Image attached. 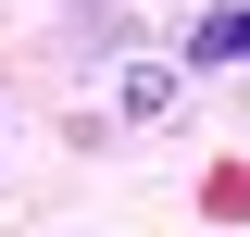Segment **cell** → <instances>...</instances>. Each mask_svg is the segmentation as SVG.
<instances>
[{"label": "cell", "mask_w": 250, "mask_h": 237, "mask_svg": "<svg viewBox=\"0 0 250 237\" xmlns=\"http://www.w3.org/2000/svg\"><path fill=\"white\" fill-rule=\"evenodd\" d=\"M188 62H200V75H238L250 62V0H213V13L188 25Z\"/></svg>", "instance_id": "obj_1"}]
</instances>
